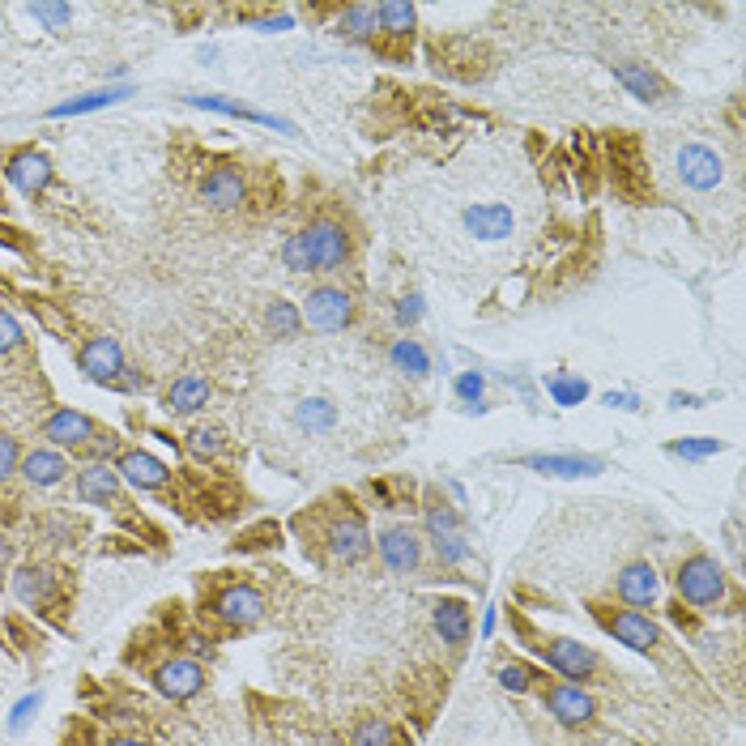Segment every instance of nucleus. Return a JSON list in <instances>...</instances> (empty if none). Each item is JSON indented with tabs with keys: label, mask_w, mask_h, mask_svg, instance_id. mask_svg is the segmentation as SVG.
<instances>
[{
	"label": "nucleus",
	"mask_w": 746,
	"mask_h": 746,
	"mask_svg": "<svg viewBox=\"0 0 746 746\" xmlns=\"http://www.w3.org/2000/svg\"><path fill=\"white\" fill-rule=\"evenodd\" d=\"M338 422H342V409L333 397H303L294 405V427L303 435H329V431H338Z\"/></svg>",
	"instance_id": "c756f323"
},
{
	"label": "nucleus",
	"mask_w": 746,
	"mask_h": 746,
	"mask_svg": "<svg viewBox=\"0 0 746 746\" xmlns=\"http://www.w3.org/2000/svg\"><path fill=\"white\" fill-rule=\"evenodd\" d=\"M333 35L342 39V43H358V48H367V43H376V4H345V9H338V17H333Z\"/></svg>",
	"instance_id": "cd10ccee"
},
{
	"label": "nucleus",
	"mask_w": 746,
	"mask_h": 746,
	"mask_svg": "<svg viewBox=\"0 0 746 746\" xmlns=\"http://www.w3.org/2000/svg\"><path fill=\"white\" fill-rule=\"evenodd\" d=\"M26 13L43 26V30H52V35H60V30H68V22H73V4H52V0H39V4H26Z\"/></svg>",
	"instance_id": "ea45409f"
},
{
	"label": "nucleus",
	"mask_w": 746,
	"mask_h": 746,
	"mask_svg": "<svg viewBox=\"0 0 746 746\" xmlns=\"http://www.w3.org/2000/svg\"><path fill=\"white\" fill-rule=\"evenodd\" d=\"M13 597L22 602V606H48L52 597H56V572L48 568V564H22L17 572H13Z\"/></svg>",
	"instance_id": "a878e982"
},
{
	"label": "nucleus",
	"mask_w": 746,
	"mask_h": 746,
	"mask_svg": "<svg viewBox=\"0 0 746 746\" xmlns=\"http://www.w3.org/2000/svg\"><path fill=\"white\" fill-rule=\"evenodd\" d=\"M376 551H380V564L389 568L393 576H409L422 568V551H427V542H422V533L409 524V520H393V524H384L376 538Z\"/></svg>",
	"instance_id": "423d86ee"
},
{
	"label": "nucleus",
	"mask_w": 746,
	"mask_h": 746,
	"mask_svg": "<svg viewBox=\"0 0 746 746\" xmlns=\"http://www.w3.org/2000/svg\"><path fill=\"white\" fill-rule=\"evenodd\" d=\"M282 265H287L290 274H316V265H312V248H307V230H290L287 243H282Z\"/></svg>",
	"instance_id": "4c0bfd02"
},
{
	"label": "nucleus",
	"mask_w": 746,
	"mask_h": 746,
	"mask_svg": "<svg viewBox=\"0 0 746 746\" xmlns=\"http://www.w3.org/2000/svg\"><path fill=\"white\" fill-rule=\"evenodd\" d=\"M422 316H427V303H422V294H402V299H397V307H393V320H397V329H414Z\"/></svg>",
	"instance_id": "a18cd8bd"
},
{
	"label": "nucleus",
	"mask_w": 746,
	"mask_h": 746,
	"mask_svg": "<svg viewBox=\"0 0 746 746\" xmlns=\"http://www.w3.org/2000/svg\"><path fill=\"white\" fill-rule=\"evenodd\" d=\"M422 542L435 551V559L444 564V568H460V564H469V538H465V529H460V513L448 504V500H440V495H427V508H422Z\"/></svg>",
	"instance_id": "f03ea898"
},
{
	"label": "nucleus",
	"mask_w": 746,
	"mask_h": 746,
	"mask_svg": "<svg viewBox=\"0 0 746 746\" xmlns=\"http://www.w3.org/2000/svg\"><path fill=\"white\" fill-rule=\"evenodd\" d=\"M22 345H26L22 320H17L9 307H0V354H13V350H22Z\"/></svg>",
	"instance_id": "c03bdc74"
},
{
	"label": "nucleus",
	"mask_w": 746,
	"mask_h": 746,
	"mask_svg": "<svg viewBox=\"0 0 746 746\" xmlns=\"http://www.w3.org/2000/svg\"><path fill=\"white\" fill-rule=\"evenodd\" d=\"M210 397H214V384H210L205 376H179L172 389L163 393V414H172V418H192V414H201V409L210 405Z\"/></svg>",
	"instance_id": "393cba45"
},
{
	"label": "nucleus",
	"mask_w": 746,
	"mask_h": 746,
	"mask_svg": "<svg viewBox=\"0 0 746 746\" xmlns=\"http://www.w3.org/2000/svg\"><path fill=\"white\" fill-rule=\"evenodd\" d=\"M81 453H86V460H108V465H115V457L124 453V444H119V435H115V431L99 427V431H94V440H90Z\"/></svg>",
	"instance_id": "a19ab883"
},
{
	"label": "nucleus",
	"mask_w": 746,
	"mask_h": 746,
	"mask_svg": "<svg viewBox=\"0 0 746 746\" xmlns=\"http://www.w3.org/2000/svg\"><path fill=\"white\" fill-rule=\"evenodd\" d=\"M150 683L159 687V695H167L172 704H184V699L201 695V687H205V670H201L192 657H167L163 666H154Z\"/></svg>",
	"instance_id": "f3484780"
},
{
	"label": "nucleus",
	"mask_w": 746,
	"mask_h": 746,
	"mask_svg": "<svg viewBox=\"0 0 746 746\" xmlns=\"http://www.w3.org/2000/svg\"><path fill=\"white\" fill-rule=\"evenodd\" d=\"M431 628H435V635H440L444 644L465 648L469 635H473V615H469V606H465L460 597H435V602H431Z\"/></svg>",
	"instance_id": "5701e85b"
},
{
	"label": "nucleus",
	"mask_w": 746,
	"mask_h": 746,
	"mask_svg": "<svg viewBox=\"0 0 746 746\" xmlns=\"http://www.w3.org/2000/svg\"><path fill=\"white\" fill-rule=\"evenodd\" d=\"M103 746H150L146 738H108Z\"/></svg>",
	"instance_id": "5fc2aeb1"
},
{
	"label": "nucleus",
	"mask_w": 746,
	"mask_h": 746,
	"mask_svg": "<svg viewBox=\"0 0 746 746\" xmlns=\"http://www.w3.org/2000/svg\"><path fill=\"white\" fill-rule=\"evenodd\" d=\"M524 632V640H529V648L551 666V670H559L564 679H593L597 670H602V657L589 648V644H580V640H572V635H551V632H529V628H520Z\"/></svg>",
	"instance_id": "20e7f679"
},
{
	"label": "nucleus",
	"mask_w": 746,
	"mask_h": 746,
	"mask_svg": "<svg viewBox=\"0 0 746 746\" xmlns=\"http://www.w3.org/2000/svg\"><path fill=\"white\" fill-rule=\"evenodd\" d=\"M265 329H269L274 342H294V338L303 333V312H299V303L274 299V303L265 307Z\"/></svg>",
	"instance_id": "72a5a7b5"
},
{
	"label": "nucleus",
	"mask_w": 746,
	"mask_h": 746,
	"mask_svg": "<svg viewBox=\"0 0 746 746\" xmlns=\"http://www.w3.org/2000/svg\"><path fill=\"white\" fill-rule=\"evenodd\" d=\"M115 473L132 491H163V486H172V465L159 460L154 453H146V448H124L115 457Z\"/></svg>",
	"instance_id": "2eb2a0df"
},
{
	"label": "nucleus",
	"mask_w": 746,
	"mask_h": 746,
	"mask_svg": "<svg viewBox=\"0 0 746 746\" xmlns=\"http://www.w3.org/2000/svg\"><path fill=\"white\" fill-rule=\"evenodd\" d=\"M593 619L606 635H615L619 644H628L632 653H653L661 644V628L644 615V610H615V606H593Z\"/></svg>",
	"instance_id": "0eeeda50"
},
{
	"label": "nucleus",
	"mask_w": 746,
	"mask_h": 746,
	"mask_svg": "<svg viewBox=\"0 0 746 746\" xmlns=\"http://www.w3.org/2000/svg\"><path fill=\"white\" fill-rule=\"evenodd\" d=\"M30 312H39V316H43V325H48L52 333H60V338H68V325H64V320H60L56 312H52V303H48V299H30Z\"/></svg>",
	"instance_id": "de8ad7c7"
},
{
	"label": "nucleus",
	"mask_w": 746,
	"mask_h": 746,
	"mask_svg": "<svg viewBox=\"0 0 746 746\" xmlns=\"http://www.w3.org/2000/svg\"><path fill=\"white\" fill-rule=\"evenodd\" d=\"M674 172H679V179L687 184L691 192H712V188L725 184V159L712 146H704V141H687L674 154Z\"/></svg>",
	"instance_id": "9b49d317"
},
{
	"label": "nucleus",
	"mask_w": 746,
	"mask_h": 746,
	"mask_svg": "<svg viewBox=\"0 0 746 746\" xmlns=\"http://www.w3.org/2000/svg\"><path fill=\"white\" fill-rule=\"evenodd\" d=\"M64 533H68V520H64V517L48 520V538H52V542H60V538H64Z\"/></svg>",
	"instance_id": "603ef678"
},
{
	"label": "nucleus",
	"mask_w": 746,
	"mask_h": 746,
	"mask_svg": "<svg viewBox=\"0 0 746 746\" xmlns=\"http://www.w3.org/2000/svg\"><path fill=\"white\" fill-rule=\"evenodd\" d=\"M389 363H393V371H402L405 380H427L431 376V354L418 338H397L389 345Z\"/></svg>",
	"instance_id": "7c9ffc66"
},
{
	"label": "nucleus",
	"mask_w": 746,
	"mask_h": 746,
	"mask_svg": "<svg viewBox=\"0 0 746 746\" xmlns=\"http://www.w3.org/2000/svg\"><path fill=\"white\" fill-rule=\"evenodd\" d=\"M453 393H457L465 405H482L486 376H482V371H457V380H453Z\"/></svg>",
	"instance_id": "37998d69"
},
{
	"label": "nucleus",
	"mask_w": 746,
	"mask_h": 746,
	"mask_svg": "<svg viewBox=\"0 0 746 746\" xmlns=\"http://www.w3.org/2000/svg\"><path fill=\"white\" fill-rule=\"evenodd\" d=\"M542 708L564 730H589L597 721V704H593V695L580 683H546L542 687Z\"/></svg>",
	"instance_id": "9d476101"
},
{
	"label": "nucleus",
	"mask_w": 746,
	"mask_h": 746,
	"mask_svg": "<svg viewBox=\"0 0 746 746\" xmlns=\"http://www.w3.org/2000/svg\"><path fill=\"white\" fill-rule=\"evenodd\" d=\"M418 26V9L405 4V0H380L376 4V30L389 35V39H409Z\"/></svg>",
	"instance_id": "473e14b6"
},
{
	"label": "nucleus",
	"mask_w": 746,
	"mask_h": 746,
	"mask_svg": "<svg viewBox=\"0 0 746 746\" xmlns=\"http://www.w3.org/2000/svg\"><path fill=\"white\" fill-rule=\"evenodd\" d=\"M17 465H22V444L0 431V482H9L17 473Z\"/></svg>",
	"instance_id": "49530a36"
},
{
	"label": "nucleus",
	"mask_w": 746,
	"mask_h": 746,
	"mask_svg": "<svg viewBox=\"0 0 746 746\" xmlns=\"http://www.w3.org/2000/svg\"><path fill=\"white\" fill-rule=\"evenodd\" d=\"M210 610H214V619H223L227 628H256V623L265 619V597H261L256 584L235 580V584H223V589L214 593Z\"/></svg>",
	"instance_id": "f8f14e48"
},
{
	"label": "nucleus",
	"mask_w": 746,
	"mask_h": 746,
	"mask_svg": "<svg viewBox=\"0 0 746 746\" xmlns=\"http://www.w3.org/2000/svg\"><path fill=\"white\" fill-rule=\"evenodd\" d=\"M303 230H307V248H312L316 274H338V269L350 265L354 235L345 230V223H338V218H316V223H307Z\"/></svg>",
	"instance_id": "6e6552de"
},
{
	"label": "nucleus",
	"mask_w": 746,
	"mask_h": 746,
	"mask_svg": "<svg viewBox=\"0 0 746 746\" xmlns=\"http://www.w3.org/2000/svg\"><path fill=\"white\" fill-rule=\"evenodd\" d=\"M397 743L402 738H397L393 721H384V717H358L350 725V738H345V746H397Z\"/></svg>",
	"instance_id": "c9c22d12"
},
{
	"label": "nucleus",
	"mask_w": 746,
	"mask_h": 746,
	"mask_svg": "<svg viewBox=\"0 0 746 746\" xmlns=\"http://www.w3.org/2000/svg\"><path fill=\"white\" fill-rule=\"evenodd\" d=\"M73 486H77V500H81V504H94V508L115 504L119 491H124L115 465H108V460H86V465L73 473Z\"/></svg>",
	"instance_id": "412c9836"
},
{
	"label": "nucleus",
	"mask_w": 746,
	"mask_h": 746,
	"mask_svg": "<svg viewBox=\"0 0 746 746\" xmlns=\"http://www.w3.org/2000/svg\"><path fill=\"white\" fill-rule=\"evenodd\" d=\"M0 172H4V179H9L22 197H43V192L52 188V179H56L52 159H48L39 146H17V150H9L4 163H0Z\"/></svg>",
	"instance_id": "1a4fd4ad"
},
{
	"label": "nucleus",
	"mask_w": 746,
	"mask_h": 746,
	"mask_svg": "<svg viewBox=\"0 0 746 746\" xmlns=\"http://www.w3.org/2000/svg\"><path fill=\"white\" fill-rule=\"evenodd\" d=\"M94 431H99V422L90 414H81V409H68V405H60L43 418V440H52V448H60V453L64 448L81 453L94 440Z\"/></svg>",
	"instance_id": "dca6fc26"
},
{
	"label": "nucleus",
	"mask_w": 746,
	"mask_h": 746,
	"mask_svg": "<svg viewBox=\"0 0 746 746\" xmlns=\"http://www.w3.org/2000/svg\"><path fill=\"white\" fill-rule=\"evenodd\" d=\"M294 529L303 533V551H312L316 564L354 568V564H363L376 551L367 517H363V508L350 495H329L307 517L294 520Z\"/></svg>",
	"instance_id": "f257e3e1"
},
{
	"label": "nucleus",
	"mask_w": 746,
	"mask_h": 746,
	"mask_svg": "<svg viewBox=\"0 0 746 746\" xmlns=\"http://www.w3.org/2000/svg\"><path fill=\"white\" fill-rule=\"evenodd\" d=\"M615 593H619V602L628 610H653L657 597H661V576H657L653 564H644V559L628 564V568H619V576H615Z\"/></svg>",
	"instance_id": "a211bd4d"
},
{
	"label": "nucleus",
	"mask_w": 746,
	"mask_h": 746,
	"mask_svg": "<svg viewBox=\"0 0 746 746\" xmlns=\"http://www.w3.org/2000/svg\"><path fill=\"white\" fill-rule=\"evenodd\" d=\"M721 448H725V444H721L717 435H687V440L666 444L670 457H683V460H708V457H717Z\"/></svg>",
	"instance_id": "58836bf2"
},
{
	"label": "nucleus",
	"mask_w": 746,
	"mask_h": 746,
	"mask_svg": "<svg viewBox=\"0 0 746 746\" xmlns=\"http://www.w3.org/2000/svg\"><path fill=\"white\" fill-rule=\"evenodd\" d=\"M39 704H43V695L39 691H30V695H22L13 708H9V721H4V730L9 734H22L30 721H35V712H39Z\"/></svg>",
	"instance_id": "79ce46f5"
},
{
	"label": "nucleus",
	"mask_w": 746,
	"mask_h": 746,
	"mask_svg": "<svg viewBox=\"0 0 746 746\" xmlns=\"http://www.w3.org/2000/svg\"><path fill=\"white\" fill-rule=\"evenodd\" d=\"M546 393H551V402L555 405H580L584 397H589V380L584 376H572V371H559V376H551L546 380Z\"/></svg>",
	"instance_id": "e433bc0d"
},
{
	"label": "nucleus",
	"mask_w": 746,
	"mask_h": 746,
	"mask_svg": "<svg viewBox=\"0 0 746 746\" xmlns=\"http://www.w3.org/2000/svg\"><path fill=\"white\" fill-rule=\"evenodd\" d=\"M9 564H13V542L0 538V568H9Z\"/></svg>",
	"instance_id": "864d4df0"
},
{
	"label": "nucleus",
	"mask_w": 746,
	"mask_h": 746,
	"mask_svg": "<svg viewBox=\"0 0 746 746\" xmlns=\"http://www.w3.org/2000/svg\"><path fill=\"white\" fill-rule=\"evenodd\" d=\"M460 223H465V235H469V239L500 243V239H508V235L517 230V214H513L508 205H500V201H478V205H469V210L460 214Z\"/></svg>",
	"instance_id": "6ab92c4d"
},
{
	"label": "nucleus",
	"mask_w": 746,
	"mask_h": 746,
	"mask_svg": "<svg viewBox=\"0 0 746 746\" xmlns=\"http://www.w3.org/2000/svg\"><path fill=\"white\" fill-rule=\"evenodd\" d=\"M542 670L538 666H529V661H520V657H513V661H504V666H495V683L504 691H513V695H529V691H542Z\"/></svg>",
	"instance_id": "f704fd0d"
},
{
	"label": "nucleus",
	"mask_w": 746,
	"mask_h": 746,
	"mask_svg": "<svg viewBox=\"0 0 746 746\" xmlns=\"http://www.w3.org/2000/svg\"><path fill=\"white\" fill-rule=\"evenodd\" d=\"M201 201L210 210H218V214H230V210H239L248 201V184L235 167H214L201 179Z\"/></svg>",
	"instance_id": "b1692460"
},
{
	"label": "nucleus",
	"mask_w": 746,
	"mask_h": 746,
	"mask_svg": "<svg viewBox=\"0 0 746 746\" xmlns=\"http://www.w3.org/2000/svg\"><path fill=\"white\" fill-rule=\"evenodd\" d=\"M674 593H679V602H687L695 610H712V606L725 602L730 576H725V568L712 555H691L674 572Z\"/></svg>",
	"instance_id": "7ed1b4c3"
},
{
	"label": "nucleus",
	"mask_w": 746,
	"mask_h": 746,
	"mask_svg": "<svg viewBox=\"0 0 746 746\" xmlns=\"http://www.w3.org/2000/svg\"><path fill=\"white\" fill-rule=\"evenodd\" d=\"M606 405H619V409H635V397L632 393H606Z\"/></svg>",
	"instance_id": "3c124183"
},
{
	"label": "nucleus",
	"mask_w": 746,
	"mask_h": 746,
	"mask_svg": "<svg viewBox=\"0 0 746 746\" xmlns=\"http://www.w3.org/2000/svg\"><path fill=\"white\" fill-rule=\"evenodd\" d=\"M112 389L115 393H128V397H132V393H146V376H137V367H124Z\"/></svg>",
	"instance_id": "09e8293b"
},
{
	"label": "nucleus",
	"mask_w": 746,
	"mask_h": 746,
	"mask_svg": "<svg viewBox=\"0 0 746 746\" xmlns=\"http://www.w3.org/2000/svg\"><path fill=\"white\" fill-rule=\"evenodd\" d=\"M610 73H615V81H619L632 99H640V103L661 108V103H670V99H674V86H670L657 68H648V64H640V60H615V64H610Z\"/></svg>",
	"instance_id": "4468645a"
},
{
	"label": "nucleus",
	"mask_w": 746,
	"mask_h": 746,
	"mask_svg": "<svg viewBox=\"0 0 746 746\" xmlns=\"http://www.w3.org/2000/svg\"><path fill=\"white\" fill-rule=\"evenodd\" d=\"M303 312V325H312L316 333H342L354 325L358 307H354V294L342 290L338 282H320V287L307 290V299L299 303Z\"/></svg>",
	"instance_id": "39448f33"
},
{
	"label": "nucleus",
	"mask_w": 746,
	"mask_h": 746,
	"mask_svg": "<svg viewBox=\"0 0 746 746\" xmlns=\"http://www.w3.org/2000/svg\"><path fill=\"white\" fill-rule=\"evenodd\" d=\"M252 26H256V30H290L294 17H290V13H261V17H252Z\"/></svg>",
	"instance_id": "8fccbe9b"
},
{
	"label": "nucleus",
	"mask_w": 746,
	"mask_h": 746,
	"mask_svg": "<svg viewBox=\"0 0 746 746\" xmlns=\"http://www.w3.org/2000/svg\"><path fill=\"white\" fill-rule=\"evenodd\" d=\"M520 465L533 473H546V478H593L606 469V460L584 457V453H524Z\"/></svg>",
	"instance_id": "4be33fe9"
},
{
	"label": "nucleus",
	"mask_w": 746,
	"mask_h": 746,
	"mask_svg": "<svg viewBox=\"0 0 746 746\" xmlns=\"http://www.w3.org/2000/svg\"><path fill=\"white\" fill-rule=\"evenodd\" d=\"M495 632V610H486V619H482V635Z\"/></svg>",
	"instance_id": "6e6d98bb"
},
{
	"label": "nucleus",
	"mask_w": 746,
	"mask_h": 746,
	"mask_svg": "<svg viewBox=\"0 0 746 746\" xmlns=\"http://www.w3.org/2000/svg\"><path fill=\"white\" fill-rule=\"evenodd\" d=\"M179 448L188 453V460H197V465H214V460H223L230 453V440H227V431H223V427H214V422H197V427H188V431H184Z\"/></svg>",
	"instance_id": "bb28decb"
},
{
	"label": "nucleus",
	"mask_w": 746,
	"mask_h": 746,
	"mask_svg": "<svg viewBox=\"0 0 746 746\" xmlns=\"http://www.w3.org/2000/svg\"><path fill=\"white\" fill-rule=\"evenodd\" d=\"M192 108H205V112H218V115H230V119H248V124H265V128H278V132H294L290 119H278L269 112H256V108H243L235 99H223V94H188Z\"/></svg>",
	"instance_id": "c85d7f7f"
},
{
	"label": "nucleus",
	"mask_w": 746,
	"mask_h": 746,
	"mask_svg": "<svg viewBox=\"0 0 746 746\" xmlns=\"http://www.w3.org/2000/svg\"><path fill=\"white\" fill-rule=\"evenodd\" d=\"M22 482L35 486V491H52L68 478V457L52 448V444H39V448H26L22 453V465H17Z\"/></svg>",
	"instance_id": "aec40b11"
},
{
	"label": "nucleus",
	"mask_w": 746,
	"mask_h": 746,
	"mask_svg": "<svg viewBox=\"0 0 746 746\" xmlns=\"http://www.w3.org/2000/svg\"><path fill=\"white\" fill-rule=\"evenodd\" d=\"M132 94V86H103V90H90V94H77V99H64V103H56L52 108V119H64V115H86V112H103V108H112V103H119V99H128Z\"/></svg>",
	"instance_id": "2f4dec72"
},
{
	"label": "nucleus",
	"mask_w": 746,
	"mask_h": 746,
	"mask_svg": "<svg viewBox=\"0 0 746 746\" xmlns=\"http://www.w3.org/2000/svg\"><path fill=\"white\" fill-rule=\"evenodd\" d=\"M124 367H128V363H124V350H119V342L108 338V333H90L86 342L77 345V371H81L90 384L112 389Z\"/></svg>",
	"instance_id": "ddd939ff"
}]
</instances>
